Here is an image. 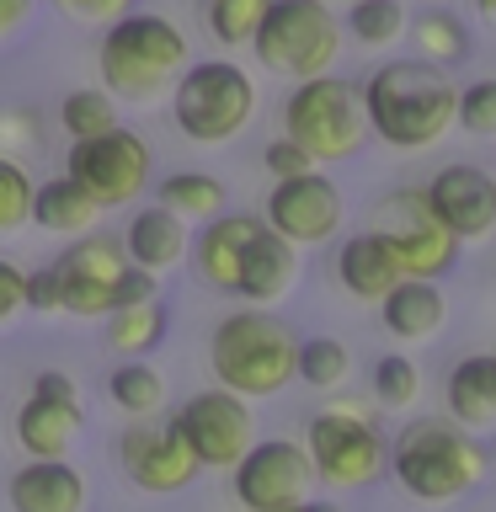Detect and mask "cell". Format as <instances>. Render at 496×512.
Segmentation results:
<instances>
[{
    "label": "cell",
    "mask_w": 496,
    "mask_h": 512,
    "mask_svg": "<svg viewBox=\"0 0 496 512\" xmlns=\"http://www.w3.org/2000/svg\"><path fill=\"white\" fill-rule=\"evenodd\" d=\"M368 134L390 150H432L454 128L459 86L427 59H390L358 86Z\"/></svg>",
    "instance_id": "1"
},
{
    "label": "cell",
    "mask_w": 496,
    "mask_h": 512,
    "mask_svg": "<svg viewBox=\"0 0 496 512\" xmlns=\"http://www.w3.org/2000/svg\"><path fill=\"white\" fill-rule=\"evenodd\" d=\"M294 358H299V331L267 304L230 310L208 336V368L230 395L240 400H272L294 384Z\"/></svg>",
    "instance_id": "2"
},
{
    "label": "cell",
    "mask_w": 496,
    "mask_h": 512,
    "mask_svg": "<svg viewBox=\"0 0 496 512\" xmlns=\"http://www.w3.org/2000/svg\"><path fill=\"white\" fill-rule=\"evenodd\" d=\"M486 470H491L486 443L470 427H459L454 416L406 422L390 443V475L416 502H454V496L475 491Z\"/></svg>",
    "instance_id": "3"
},
{
    "label": "cell",
    "mask_w": 496,
    "mask_h": 512,
    "mask_svg": "<svg viewBox=\"0 0 496 512\" xmlns=\"http://www.w3.org/2000/svg\"><path fill=\"white\" fill-rule=\"evenodd\" d=\"M187 64V38L171 16L160 11H128L107 22L102 48H96V70H102L107 96L118 102H155L171 91V80Z\"/></svg>",
    "instance_id": "4"
},
{
    "label": "cell",
    "mask_w": 496,
    "mask_h": 512,
    "mask_svg": "<svg viewBox=\"0 0 496 512\" xmlns=\"http://www.w3.org/2000/svg\"><path fill=\"white\" fill-rule=\"evenodd\" d=\"M166 96L176 128L192 144H230L256 118V80L235 59H187Z\"/></svg>",
    "instance_id": "5"
},
{
    "label": "cell",
    "mask_w": 496,
    "mask_h": 512,
    "mask_svg": "<svg viewBox=\"0 0 496 512\" xmlns=\"http://www.w3.org/2000/svg\"><path fill=\"white\" fill-rule=\"evenodd\" d=\"M246 48L272 75H326L342 54V16L331 11V0H272Z\"/></svg>",
    "instance_id": "6"
},
{
    "label": "cell",
    "mask_w": 496,
    "mask_h": 512,
    "mask_svg": "<svg viewBox=\"0 0 496 512\" xmlns=\"http://www.w3.org/2000/svg\"><path fill=\"white\" fill-rule=\"evenodd\" d=\"M283 134L310 150L315 166H336V160H352L368 139V123H363V102H358V86L326 75H310L288 91L283 102Z\"/></svg>",
    "instance_id": "7"
},
{
    "label": "cell",
    "mask_w": 496,
    "mask_h": 512,
    "mask_svg": "<svg viewBox=\"0 0 496 512\" xmlns=\"http://www.w3.org/2000/svg\"><path fill=\"white\" fill-rule=\"evenodd\" d=\"M374 235L395 251L400 278H448L459 262V235L432 214L422 187H395L374 208Z\"/></svg>",
    "instance_id": "8"
},
{
    "label": "cell",
    "mask_w": 496,
    "mask_h": 512,
    "mask_svg": "<svg viewBox=\"0 0 496 512\" xmlns=\"http://www.w3.org/2000/svg\"><path fill=\"white\" fill-rule=\"evenodd\" d=\"M304 454H310V470L336 491H363L390 470V443L379 438L374 422H358L347 411H320L304 427Z\"/></svg>",
    "instance_id": "9"
},
{
    "label": "cell",
    "mask_w": 496,
    "mask_h": 512,
    "mask_svg": "<svg viewBox=\"0 0 496 512\" xmlns=\"http://www.w3.org/2000/svg\"><path fill=\"white\" fill-rule=\"evenodd\" d=\"M150 166H155L150 139L134 134V128H123V123L107 128V134L75 139L70 155H64V176H75L102 208L134 203L139 192L150 187Z\"/></svg>",
    "instance_id": "10"
},
{
    "label": "cell",
    "mask_w": 496,
    "mask_h": 512,
    "mask_svg": "<svg viewBox=\"0 0 496 512\" xmlns=\"http://www.w3.org/2000/svg\"><path fill=\"white\" fill-rule=\"evenodd\" d=\"M54 272H59V288H64V315L107 320L112 310H118V283L128 272V251H123L118 235L86 230V235H75L70 246H64Z\"/></svg>",
    "instance_id": "11"
},
{
    "label": "cell",
    "mask_w": 496,
    "mask_h": 512,
    "mask_svg": "<svg viewBox=\"0 0 496 512\" xmlns=\"http://www.w3.org/2000/svg\"><path fill=\"white\" fill-rule=\"evenodd\" d=\"M182 427L187 448L198 454L203 470H235V459L256 443V416H251V400L219 390H198L192 400H182L171 416Z\"/></svg>",
    "instance_id": "12"
},
{
    "label": "cell",
    "mask_w": 496,
    "mask_h": 512,
    "mask_svg": "<svg viewBox=\"0 0 496 512\" xmlns=\"http://www.w3.org/2000/svg\"><path fill=\"white\" fill-rule=\"evenodd\" d=\"M342 187L326 171H304V176H283L272 182L267 203H262V224L278 230L294 246H326L342 230Z\"/></svg>",
    "instance_id": "13"
},
{
    "label": "cell",
    "mask_w": 496,
    "mask_h": 512,
    "mask_svg": "<svg viewBox=\"0 0 496 512\" xmlns=\"http://www.w3.org/2000/svg\"><path fill=\"white\" fill-rule=\"evenodd\" d=\"M86 432V411H80L75 379L59 368H43L32 379V395L16 411V443L27 459H64L75 448V438Z\"/></svg>",
    "instance_id": "14"
},
{
    "label": "cell",
    "mask_w": 496,
    "mask_h": 512,
    "mask_svg": "<svg viewBox=\"0 0 496 512\" xmlns=\"http://www.w3.org/2000/svg\"><path fill=\"white\" fill-rule=\"evenodd\" d=\"M310 454L294 438H267L251 443L246 454L235 459V502L246 512H267V507H294L310 491Z\"/></svg>",
    "instance_id": "15"
},
{
    "label": "cell",
    "mask_w": 496,
    "mask_h": 512,
    "mask_svg": "<svg viewBox=\"0 0 496 512\" xmlns=\"http://www.w3.org/2000/svg\"><path fill=\"white\" fill-rule=\"evenodd\" d=\"M118 464H123V475L150 496H176L203 475L198 454L187 448L176 422H166V427H123Z\"/></svg>",
    "instance_id": "16"
},
{
    "label": "cell",
    "mask_w": 496,
    "mask_h": 512,
    "mask_svg": "<svg viewBox=\"0 0 496 512\" xmlns=\"http://www.w3.org/2000/svg\"><path fill=\"white\" fill-rule=\"evenodd\" d=\"M432 214L464 240H491L496 235V176L480 166H443L432 182L422 187Z\"/></svg>",
    "instance_id": "17"
},
{
    "label": "cell",
    "mask_w": 496,
    "mask_h": 512,
    "mask_svg": "<svg viewBox=\"0 0 496 512\" xmlns=\"http://www.w3.org/2000/svg\"><path fill=\"white\" fill-rule=\"evenodd\" d=\"M262 230V214H214L203 219V230L192 235V267H198V278L208 288H219V294H235V278H240V262H246V246L251 235Z\"/></svg>",
    "instance_id": "18"
},
{
    "label": "cell",
    "mask_w": 496,
    "mask_h": 512,
    "mask_svg": "<svg viewBox=\"0 0 496 512\" xmlns=\"http://www.w3.org/2000/svg\"><path fill=\"white\" fill-rule=\"evenodd\" d=\"M11 512H86V475L70 459H27L6 480Z\"/></svg>",
    "instance_id": "19"
},
{
    "label": "cell",
    "mask_w": 496,
    "mask_h": 512,
    "mask_svg": "<svg viewBox=\"0 0 496 512\" xmlns=\"http://www.w3.org/2000/svg\"><path fill=\"white\" fill-rule=\"evenodd\" d=\"M294 283H299V246L262 224V230L251 235V246H246L235 294L251 299V304H278V299L294 294Z\"/></svg>",
    "instance_id": "20"
},
{
    "label": "cell",
    "mask_w": 496,
    "mask_h": 512,
    "mask_svg": "<svg viewBox=\"0 0 496 512\" xmlns=\"http://www.w3.org/2000/svg\"><path fill=\"white\" fill-rule=\"evenodd\" d=\"M379 315H384V331L395 342H432L448 326V299L432 278H400L379 299Z\"/></svg>",
    "instance_id": "21"
},
{
    "label": "cell",
    "mask_w": 496,
    "mask_h": 512,
    "mask_svg": "<svg viewBox=\"0 0 496 512\" xmlns=\"http://www.w3.org/2000/svg\"><path fill=\"white\" fill-rule=\"evenodd\" d=\"M336 283H342L358 304H379L400 283V262L374 230H358V235L342 240V251H336Z\"/></svg>",
    "instance_id": "22"
},
{
    "label": "cell",
    "mask_w": 496,
    "mask_h": 512,
    "mask_svg": "<svg viewBox=\"0 0 496 512\" xmlns=\"http://www.w3.org/2000/svg\"><path fill=\"white\" fill-rule=\"evenodd\" d=\"M187 246H192V230L187 219H176L171 208H144V214L128 219L123 230V251L128 262L144 267V272H171L176 262H187Z\"/></svg>",
    "instance_id": "23"
},
{
    "label": "cell",
    "mask_w": 496,
    "mask_h": 512,
    "mask_svg": "<svg viewBox=\"0 0 496 512\" xmlns=\"http://www.w3.org/2000/svg\"><path fill=\"white\" fill-rule=\"evenodd\" d=\"M448 416H454L459 427H496V352H470V358H459L448 368Z\"/></svg>",
    "instance_id": "24"
},
{
    "label": "cell",
    "mask_w": 496,
    "mask_h": 512,
    "mask_svg": "<svg viewBox=\"0 0 496 512\" xmlns=\"http://www.w3.org/2000/svg\"><path fill=\"white\" fill-rule=\"evenodd\" d=\"M107 208L91 198L86 187L75 182V176H54V182H43L38 192H32V224L48 235H64V240H75V235H86L102 224Z\"/></svg>",
    "instance_id": "25"
},
{
    "label": "cell",
    "mask_w": 496,
    "mask_h": 512,
    "mask_svg": "<svg viewBox=\"0 0 496 512\" xmlns=\"http://www.w3.org/2000/svg\"><path fill=\"white\" fill-rule=\"evenodd\" d=\"M155 203L171 208V214L187 219V224H203V219H214L230 208V192H224V182L208 171H171V176H160Z\"/></svg>",
    "instance_id": "26"
},
{
    "label": "cell",
    "mask_w": 496,
    "mask_h": 512,
    "mask_svg": "<svg viewBox=\"0 0 496 512\" xmlns=\"http://www.w3.org/2000/svg\"><path fill=\"white\" fill-rule=\"evenodd\" d=\"M166 304L150 299V304H128V310H112L107 315V347L123 352V358H144L166 342Z\"/></svg>",
    "instance_id": "27"
},
{
    "label": "cell",
    "mask_w": 496,
    "mask_h": 512,
    "mask_svg": "<svg viewBox=\"0 0 496 512\" xmlns=\"http://www.w3.org/2000/svg\"><path fill=\"white\" fill-rule=\"evenodd\" d=\"M107 400L123 416H155L166 406V379H160V368H150L144 358H128L107 374Z\"/></svg>",
    "instance_id": "28"
},
{
    "label": "cell",
    "mask_w": 496,
    "mask_h": 512,
    "mask_svg": "<svg viewBox=\"0 0 496 512\" xmlns=\"http://www.w3.org/2000/svg\"><path fill=\"white\" fill-rule=\"evenodd\" d=\"M411 43H416V59L438 64V70L470 59V32H464V22L454 11H422L411 22Z\"/></svg>",
    "instance_id": "29"
},
{
    "label": "cell",
    "mask_w": 496,
    "mask_h": 512,
    "mask_svg": "<svg viewBox=\"0 0 496 512\" xmlns=\"http://www.w3.org/2000/svg\"><path fill=\"white\" fill-rule=\"evenodd\" d=\"M352 374V352L347 342H336V336H304L299 342V358H294V379H304L310 390L320 395H336Z\"/></svg>",
    "instance_id": "30"
},
{
    "label": "cell",
    "mask_w": 496,
    "mask_h": 512,
    "mask_svg": "<svg viewBox=\"0 0 496 512\" xmlns=\"http://www.w3.org/2000/svg\"><path fill=\"white\" fill-rule=\"evenodd\" d=\"M342 27L358 48H390L406 32V6L400 0H352Z\"/></svg>",
    "instance_id": "31"
},
{
    "label": "cell",
    "mask_w": 496,
    "mask_h": 512,
    "mask_svg": "<svg viewBox=\"0 0 496 512\" xmlns=\"http://www.w3.org/2000/svg\"><path fill=\"white\" fill-rule=\"evenodd\" d=\"M272 0H203V27L224 48H246Z\"/></svg>",
    "instance_id": "32"
},
{
    "label": "cell",
    "mask_w": 496,
    "mask_h": 512,
    "mask_svg": "<svg viewBox=\"0 0 496 512\" xmlns=\"http://www.w3.org/2000/svg\"><path fill=\"white\" fill-rule=\"evenodd\" d=\"M374 406L379 411H411L422 400V368H416L406 352H384L374 363Z\"/></svg>",
    "instance_id": "33"
},
{
    "label": "cell",
    "mask_w": 496,
    "mask_h": 512,
    "mask_svg": "<svg viewBox=\"0 0 496 512\" xmlns=\"http://www.w3.org/2000/svg\"><path fill=\"white\" fill-rule=\"evenodd\" d=\"M59 123H64V134H70V139L107 134V128H118V96H107L102 86H80V91L64 96Z\"/></svg>",
    "instance_id": "34"
},
{
    "label": "cell",
    "mask_w": 496,
    "mask_h": 512,
    "mask_svg": "<svg viewBox=\"0 0 496 512\" xmlns=\"http://www.w3.org/2000/svg\"><path fill=\"white\" fill-rule=\"evenodd\" d=\"M32 192H38L32 171L22 166V160L0 155V235H11V230H22V224H32Z\"/></svg>",
    "instance_id": "35"
},
{
    "label": "cell",
    "mask_w": 496,
    "mask_h": 512,
    "mask_svg": "<svg viewBox=\"0 0 496 512\" xmlns=\"http://www.w3.org/2000/svg\"><path fill=\"white\" fill-rule=\"evenodd\" d=\"M454 128H464L475 139H496V80H475V86L459 91Z\"/></svg>",
    "instance_id": "36"
},
{
    "label": "cell",
    "mask_w": 496,
    "mask_h": 512,
    "mask_svg": "<svg viewBox=\"0 0 496 512\" xmlns=\"http://www.w3.org/2000/svg\"><path fill=\"white\" fill-rule=\"evenodd\" d=\"M262 166L272 171V182H283V176H304V171H315V160H310V150L304 144H294L288 134H278L262 150Z\"/></svg>",
    "instance_id": "37"
},
{
    "label": "cell",
    "mask_w": 496,
    "mask_h": 512,
    "mask_svg": "<svg viewBox=\"0 0 496 512\" xmlns=\"http://www.w3.org/2000/svg\"><path fill=\"white\" fill-rule=\"evenodd\" d=\"M27 310L32 315H64V288H59V272L54 262L27 272Z\"/></svg>",
    "instance_id": "38"
},
{
    "label": "cell",
    "mask_w": 496,
    "mask_h": 512,
    "mask_svg": "<svg viewBox=\"0 0 496 512\" xmlns=\"http://www.w3.org/2000/svg\"><path fill=\"white\" fill-rule=\"evenodd\" d=\"M43 128H38V112L22 107V112H0V155H11L16 144H27V150H38ZM16 160V155H11Z\"/></svg>",
    "instance_id": "39"
},
{
    "label": "cell",
    "mask_w": 496,
    "mask_h": 512,
    "mask_svg": "<svg viewBox=\"0 0 496 512\" xmlns=\"http://www.w3.org/2000/svg\"><path fill=\"white\" fill-rule=\"evenodd\" d=\"M64 16H75V22H91V27H107L118 22V16L134 11V0H54Z\"/></svg>",
    "instance_id": "40"
},
{
    "label": "cell",
    "mask_w": 496,
    "mask_h": 512,
    "mask_svg": "<svg viewBox=\"0 0 496 512\" xmlns=\"http://www.w3.org/2000/svg\"><path fill=\"white\" fill-rule=\"evenodd\" d=\"M27 310V272L0 256V326H11Z\"/></svg>",
    "instance_id": "41"
},
{
    "label": "cell",
    "mask_w": 496,
    "mask_h": 512,
    "mask_svg": "<svg viewBox=\"0 0 496 512\" xmlns=\"http://www.w3.org/2000/svg\"><path fill=\"white\" fill-rule=\"evenodd\" d=\"M32 6H38V0H0V48L32 22Z\"/></svg>",
    "instance_id": "42"
},
{
    "label": "cell",
    "mask_w": 496,
    "mask_h": 512,
    "mask_svg": "<svg viewBox=\"0 0 496 512\" xmlns=\"http://www.w3.org/2000/svg\"><path fill=\"white\" fill-rule=\"evenodd\" d=\"M331 411H347V416H358V422H374V406H368V400H352V395L331 400Z\"/></svg>",
    "instance_id": "43"
},
{
    "label": "cell",
    "mask_w": 496,
    "mask_h": 512,
    "mask_svg": "<svg viewBox=\"0 0 496 512\" xmlns=\"http://www.w3.org/2000/svg\"><path fill=\"white\" fill-rule=\"evenodd\" d=\"M299 512H342L336 502H299Z\"/></svg>",
    "instance_id": "44"
},
{
    "label": "cell",
    "mask_w": 496,
    "mask_h": 512,
    "mask_svg": "<svg viewBox=\"0 0 496 512\" xmlns=\"http://www.w3.org/2000/svg\"><path fill=\"white\" fill-rule=\"evenodd\" d=\"M475 11H480V16H486V22L496 27V0H475Z\"/></svg>",
    "instance_id": "45"
},
{
    "label": "cell",
    "mask_w": 496,
    "mask_h": 512,
    "mask_svg": "<svg viewBox=\"0 0 496 512\" xmlns=\"http://www.w3.org/2000/svg\"><path fill=\"white\" fill-rule=\"evenodd\" d=\"M267 512H299V502H294V507H267Z\"/></svg>",
    "instance_id": "46"
},
{
    "label": "cell",
    "mask_w": 496,
    "mask_h": 512,
    "mask_svg": "<svg viewBox=\"0 0 496 512\" xmlns=\"http://www.w3.org/2000/svg\"><path fill=\"white\" fill-rule=\"evenodd\" d=\"M347 6H352V0H347Z\"/></svg>",
    "instance_id": "47"
}]
</instances>
